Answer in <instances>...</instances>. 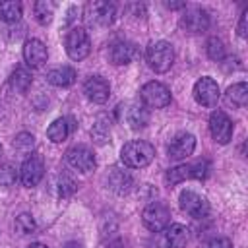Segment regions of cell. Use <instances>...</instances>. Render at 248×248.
<instances>
[{
    "instance_id": "8fae6325",
    "label": "cell",
    "mask_w": 248,
    "mask_h": 248,
    "mask_svg": "<svg viewBox=\"0 0 248 248\" xmlns=\"http://www.w3.org/2000/svg\"><path fill=\"white\" fill-rule=\"evenodd\" d=\"M209 132L217 143H229L232 138V122L223 110H213L209 116Z\"/></svg>"
},
{
    "instance_id": "ba28073f",
    "label": "cell",
    "mask_w": 248,
    "mask_h": 248,
    "mask_svg": "<svg viewBox=\"0 0 248 248\" xmlns=\"http://www.w3.org/2000/svg\"><path fill=\"white\" fill-rule=\"evenodd\" d=\"M85 21L91 25H110L116 16V8L110 2H89L85 6Z\"/></svg>"
},
{
    "instance_id": "7a4b0ae2",
    "label": "cell",
    "mask_w": 248,
    "mask_h": 248,
    "mask_svg": "<svg viewBox=\"0 0 248 248\" xmlns=\"http://www.w3.org/2000/svg\"><path fill=\"white\" fill-rule=\"evenodd\" d=\"M145 60L149 64V68L157 74H165L170 70L172 62H174V50L172 45L167 41H155L147 46L145 50Z\"/></svg>"
},
{
    "instance_id": "30bf717a",
    "label": "cell",
    "mask_w": 248,
    "mask_h": 248,
    "mask_svg": "<svg viewBox=\"0 0 248 248\" xmlns=\"http://www.w3.org/2000/svg\"><path fill=\"white\" fill-rule=\"evenodd\" d=\"M219 85L213 78H200L194 85V99L202 107H215L219 101Z\"/></svg>"
},
{
    "instance_id": "5bb4252c",
    "label": "cell",
    "mask_w": 248,
    "mask_h": 248,
    "mask_svg": "<svg viewBox=\"0 0 248 248\" xmlns=\"http://www.w3.org/2000/svg\"><path fill=\"white\" fill-rule=\"evenodd\" d=\"M194 149H196V138L188 132H182V134H176L172 141L169 143V157L180 161V159L190 157Z\"/></svg>"
},
{
    "instance_id": "83f0119b",
    "label": "cell",
    "mask_w": 248,
    "mask_h": 248,
    "mask_svg": "<svg viewBox=\"0 0 248 248\" xmlns=\"http://www.w3.org/2000/svg\"><path fill=\"white\" fill-rule=\"evenodd\" d=\"M33 145H35V138L29 132H19L14 138V149L19 153H31Z\"/></svg>"
},
{
    "instance_id": "cb8c5ba5",
    "label": "cell",
    "mask_w": 248,
    "mask_h": 248,
    "mask_svg": "<svg viewBox=\"0 0 248 248\" xmlns=\"http://www.w3.org/2000/svg\"><path fill=\"white\" fill-rule=\"evenodd\" d=\"M21 17V4L17 0H2L0 2V19L6 23H14Z\"/></svg>"
},
{
    "instance_id": "44dd1931",
    "label": "cell",
    "mask_w": 248,
    "mask_h": 248,
    "mask_svg": "<svg viewBox=\"0 0 248 248\" xmlns=\"http://www.w3.org/2000/svg\"><path fill=\"white\" fill-rule=\"evenodd\" d=\"M225 99L232 107H238V108L240 107H246V103H248V85L244 81L231 85L227 89V93H225Z\"/></svg>"
},
{
    "instance_id": "6da1fadb",
    "label": "cell",
    "mask_w": 248,
    "mask_h": 248,
    "mask_svg": "<svg viewBox=\"0 0 248 248\" xmlns=\"http://www.w3.org/2000/svg\"><path fill=\"white\" fill-rule=\"evenodd\" d=\"M153 157H155V147L143 140L128 141L120 151V159L128 169H143L153 161Z\"/></svg>"
},
{
    "instance_id": "2e32d148",
    "label": "cell",
    "mask_w": 248,
    "mask_h": 248,
    "mask_svg": "<svg viewBox=\"0 0 248 248\" xmlns=\"http://www.w3.org/2000/svg\"><path fill=\"white\" fill-rule=\"evenodd\" d=\"M138 56V48L134 43L130 41H116L110 45L108 48V60L116 66H122V64H130L134 58Z\"/></svg>"
},
{
    "instance_id": "277c9868",
    "label": "cell",
    "mask_w": 248,
    "mask_h": 248,
    "mask_svg": "<svg viewBox=\"0 0 248 248\" xmlns=\"http://www.w3.org/2000/svg\"><path fill=\"white\" fill-rule=\"evenodd\" d=\"M141 221H143V225H145L149 231L161 232V231L167 229L169 223H170V209H169L163 202H151V203L143 209Z\"/></svg>"
},
{
    "instance_id": "836d02e7",
    "label": "cell",
    "mask_w": 248,
    "mask_h": 248,
    "mask_svg": "<svg viewBox=\"0 0 248 248\" xmlns=\"http://www.w3.org/2000/svg\"><path fill=\"white\" fill-rule=\"evenodd\" d=\"M238 37H242V39H246L248 37V10H244L242 12V16H240V21H238Z\"/></svg>"
},
{
    "instance_id": "9a60e30c",
    "label": "cell",
    "mask_w": 248,
    "mask_h": 248,
    "mask_svg": "<svg viewBox=\"0 0 248 248\" xmlns=\"http://www.w3.org/2000/svg\"><path fill=\"white\" fill-rule=\"evenodd\" d=\"M83 93H85V97H87L89 101H93V103H97V105H103V103L108 99V95H110V85H108V81H107L105 78L93 76V78H89V79L85 81Z\"/></svg>"
},
{
    "instance_id": "5b68a950",
    "label": "cell",
    "mask_w": 248,
    "mask_h": 248,
    "mask_svg": "<svg viewBox=\"0 0 248 248\" xmlns=\"http://www.w3.org/2000/svg\"><path fill=\"white\" fill-rule=\"evenodd\" d=\"M64 45H66V52H68V56H70L72 60H83V58L89 54V50H91L89 35H87V31L81 29V27L70 29L68 35H66Z\"/></svg>"
},
{
    "instance_id": "9c48e42d",
    "label": "cell",
    "mask_w": 248,
    "mask_h": 248,
    "mask_svg": "<svg viewBox=\"0 0 248 248\" xmlns=\"http://www.w3.org/2000/svg\"><path fill=\"white\" fill-rule=\"evenodd\" d=\"M66 161L72 169L79 170V172H89L95 169L97 161H95V155L93 151L87 147V145H74L66 151Z\"/></svg>"
},
{
    "instance_id": "52a82bcc",
    "label": "cell",
    "mask_w": 248,
    "mask_h": 248,
    "mask_svg": "<svg viewBox=\"0 0 248 248\" xmlns=\"http://www.w3.org/2000/svg\"><path fill=\"white\" fill-rule=\"evenodd\" d=\"M43 174H45V161H43V157L37 155V153H31L23 161V165L19 169L21 184L27 186V188H33V186H37L43 180Z\"/></svg>"
},
{
    "instance_id": "1f68e13d",
    "label": "cell",
    "mask_w": 248,
    "mask_h": 248,
    "mask_svg": "<svg viewBox=\"0 0 248 248\" xmlns=\"http://www.w3.org/2000/svg\"><path fill=\"white\" fill-rule=\"evenodd\" d=\"M14 180H16V169L12 165L0 167V184L2 186H10V184H14Z\"/></svg>"
},
{
    "instance_id": "603a6c76",
    "label": "cell",
    "mask_w": 248,
    "mask_h": 248,
    "mask_svg": "<svg viewBox=\"0 0 248 248\" xmlns=\"http://www.w3.org/2000/svg\"><path fill=\"white\" fill-rule=\"evenodd\" d=\"M31 83H33L31 72H27L25 68H16L14 74L10 76V87L16 93H27L29 87H31Z\"/></svg>"
},
{
    "instance_id": "4fadbf2b",
    "label": "cell",
    "mask_w": 248,
    "mask_h": 248,
    "mask_svg": "<svg viewBox=\"0 0 248 248\" xmlns=\"http://www.w3.org/2000/svg\"><path fill=\"white\" fill-rule=\"evenodd\" d=\"M180 27L188 33H202L209 27V16L202 8H190L180 17Z\"/></svg>"
},
{
    "instance_id": "4316f807",
    "label": "cell",
    "mask_w": 248,
    "mask_h": 248,
    "mask_svg": "<svg viewBox=\"0 0 248 248\" xmlns=\"http://www.w3.org/2000/svg\"><path fill=\"white\" fill-rule=\"evenodd\" d=\"M52 16H54V4H52V2H48V0H39V2H35V17H37V21H39L41 25L50 23Z\"/></svg>"
},
{
    "instance_id": "8d00e7d4",
    "label": "cell",
    "mask_w": 248,
    "mask_h": 248,
    "mask_svg": "<svg viewBox=\"0 0 248 248\" xmlns=\"http://www.w3.org/2000/svg\"><path fill=\"white\" fill-rule=\"evenodd\" d=\"M64 248H81V246H79L78 242H68V244H66Z\"/></svg>"
},
{
    "instance_id": "d590c367",
    "label": "cell",
    "mask_w": 248,
    "mask_h": 248,
    "mask_svg": "<svg viewBox=\"0 0 248 248\" xmlns=\"http://www.w3.org/2000/svg\"><path fill=\"white\" fill-rule=\"evenodd\" d=\"M27 248H48V246H45V244H41V242H33V244H29Z\"/></svg>"
},
{
    "instance_id": "7c38bea8",
    "label": "cell",
    "mask_w": 248,
    "mask_h": 248,
    "mask_svg": "<svg viewBox=\"0 0 248 248\" xmlns=\"http://www.w3.org/2000/svg\"><path fill=\"white\" fill-rule=\"evenodd\" d=\"M180 207H182V211H186L190 217H196V219H202L209 213L207 200L194 190H184L180 194Z\"/></svg>"
},
{
    "instance_id": "d6986e66",
    "label": "cell",
    "mask_w": 248,
    "mask_h": 248,
    "mask_svg": "<svg viewBox=\"0 0 248 248\" xmlns=\"http://www.w3.org/2000/svg\"><path fill=\"white\" fill-rule=\"evenodd\" d=\"M46 81L56 85V87H68L76 81V70L70 68V66H58V68H52L48 74H46Z\"/></svg>"
},
{
    "instance_id": "e575fe53",
    "label": "cell",
    "mask_w": 248,
    "mask_h": 248,
    "mask_svg": "<svg viewBox=\"0 0 248 248\" xmlns=\"http://www.w3.org/2000/svg\"><path fill=\"white\" fill-rule=\"evenodd\" d=\"M184 6H186L184 2H167V8H172V10L174 8H184Z\"/></svg>"
},
{
    "instance_id": "74e56055",
    "label": "cell",
    "mask_w": 248,
    "mask_h": 248,
    "mask_svg": "<svg viewBox=\"0 0 248 248\" xmlns=\"http://www.w3.org/2000/svg\"><path fill=\"white\" fill-rule=\"evenodd\" d=\"M0 155H2V145H0Z\"/></svg>"
},
{
    "instance_id": "e0dca14e",
    "label": "cell",
    "mask_w": 248,
    "mask_h": 248,
    "mask_svg": "<svg viewBox=\"0 0 248 248\" xmlns=\"http://www.w3.org/2000/svg\"><path fill=\"white\" fill-rule=\"evenodd\" d=\"M46 56L48 54H46V46L43 45V41H39V39L25 41V45H23V60H25L27 66L39 68V66H43L46 62Z\"/></svg>"
},
{
    "instance_id": "d6a6232c",
    "label": "cell",
    "mask_w": 248,
    "mask_h": 248,
    "mask_svg": "<svg viewBox=\"0 0 248 248\" xmlns=\"http://www.w3.org/2000/svg\"><path fill=\"white\" fill-rule=\"evenodd\" d=\"M203 248H232V242L225 236H215V238L207 240Z\"/></svg>"
},
{
    "instance_id": "7402d4cb",
    "label": "cell",
    "mask_w": 248,
    "mask_h": 248,
    "mask_svg": "<svg viewBox=\"0 0 248 248\" xmlns=\"http://www.w3.org/2000/svg\"><path fill=\"white\" fill-rule=\"evenodd\" d=\"M70 132H72L70 120H68V118H56V120L48 126L46 136H48V140H50L52 143H60V141H64V140L70 136Z\"/></svg>"
},
{
    "instance_id": "d4e9b609",
    "label": "cell",
    "mask_w": 248,
    "mask_h": 248,
    "mask_svg": "<svg viewBox=\"0 0 248 248\" xmlns=\"http://www.w3.org/2000/svg\"><path fill=\"white\" fill-rule=\"evenodd\" d=\"M126 120H128V124H130L134 130H140V128H143V126L149 122V112H147L143 107L134 105V107L128 108Z\"/></svg>"
},
{
    "instance_id": "f546056e",
    "label": "cell",
    "mask_w": 248,
    "mask_h": 248,
    "mask_svg": "<svg viewBox=\"0 0 248 248\" xmlns=\"http://www.w3.org/2000/svg\"><path fill=\"white\" fill-rule=\"evenodd\" d=\"M14 227H16V231H17L19 234H33V231H35V221H33V217H31L29 213H21V215L16 217Z\"/></svg>"
},
{
    "instance_id": "ffe728a7",
    "label": "cell",
    "mask_w": 248,
    "mask_h": 248,
    "mask_svg": "<svg viewBox=\"0 0 248 248\" xmlns=\"http://www.w3.org/2000/svg\"><path fill=\"white\" fill-rule=\"evenodd\" d=\"M165 242L169 248H184L188 242V229L180 223H172L165 231Z\"/></svg>"
},
{
    "instance_id": "f1b7e54d",
    "label": "cell",
    "mask_w": 248,
    "mask_h": 248,
    "mask_svg": "<svg viewBox=\"0 0 248 248\" xmlns=\"http://www.w3.org/2000/svg\"><path fill=\"white\" fill-rule=\"evenodd\" d=\"M207 56H209L211 60H215V62H221V60L225 58V45H223L221 39L211 37V39L207 41Z\"/></svg>"
},
{
    "instance_id": "ac0fdd59",
    "label": "cell",
    "mask_w": 248,
    "mask_h": 248,
    "mask_svg": "<svg viewBox=\"0 0 248 248\" xmlns=\"http://www.w3.org/2000/svg\"><path fill=\"white\" fill-rule=\"evenodd\" d=\"M107 184L112 192L116 194H128L134 186V178L130 172L126 170H120V169H110L108 176H107Z\"/></svg>"
},
{
    "instance_id": "484cf974",
    "label": "cell",
    "mask_w": 248,
    "mask_h": 248,
    "mask_svg": "<svg viewBox=\"0 0 248 248\" xmlns=\"http://www.w3.org/2000/svg\"><path fill=\"white\" fill-rule=\"evenodd\" d=\"M91 136H93V140L97 141V143H107L108 141V138H110V124H108V120H107V116H99L97 118V122L93 124V128H91Z\"/></svg>"
},
{
    "instance_id": "4dcf8cb0",
    "label": "cell",
    "mask_w": 248,
    "mask_h": 248,
    "mask_svg": "<svg viewBox=\"0 0 248 248\" xmlns=\"http://www.w3.org/2000/svg\"><path fill=\"white\" fill-rule=\"evenodd\" d=\"M76 182L68 176V174H62L60 178H58V194L62 196V198H68V196H72L74 192H76Z\"/></svg>"
},
{
    "instance_id": "3957f363",
    "label": "cell",
    "mask_w": 248,
    "mask_h": 248,
    "mask_svg": "<svg viewBox=\"0 0 248 248\" xmlns=\"http://www.w3.org/2000/svg\"><path fill=\"white\" fill-rule=\"evenodd\" d=\"M209 174V163L207 161H198L194 165H178L167 170V182L169 184H180L188 178H196V180H203Z\"/></svg>"
},
{
    "instance_id": "8992f818",
    "label": "cell",
    "mask_w": 248,
    "mask_h": 248,
    "mask_svg": "<svg viewBox=\"0 0 248 248\" xmlns=\"http://www.w3.org/2000/svg\"><path fill=\"white\" fill-rule=\"evenodd\" d=\"M141 103L149 108H165L170 105V91L161 81H147L140 91Z\"/></svg>"
}]
</instances>
